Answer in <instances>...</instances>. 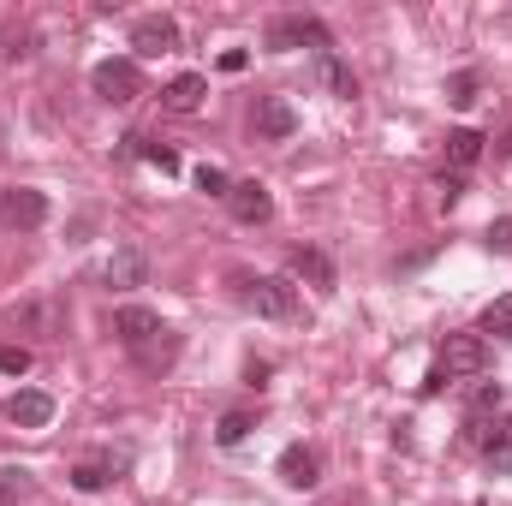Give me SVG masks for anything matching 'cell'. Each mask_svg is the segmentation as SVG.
<instances>
[{
  "mask_svg": "<svg viewBox=\"0 0 512 506\" xmlns=\"http://www.w3.org/2000/svg\"><path fill=\"white\" fill-rule=\"evenodd\" d=\"M203 96H209V78H203V72H179V78L161 90V108H167V114H197Z\"/></svg>",
  "mask_w": 512,
  "mask_h": 506,
  "instance_id": "14",
  "label": "cell"
},
{
  "mask_svg": "<svg viewBox=\"0 0 512 506\" xmlns=\"http://www.w3.org/2000/svg\"><path fill=\"white\" fill-rule=\"evenodd\" d=\"M251 429H256V411H227V417L215 423V441H221V447H239Z\"/></svg>",
  "mask_w": 512,
  "mask_h": 506,
  "instance_id": "21",
  "label": "cell"
},
{
  "mask_svg": "<svg viewBox=\"0 0 512 506\" xmlns=\"http://www.w3.org/2000/svg\"><path fill=\"white\" fill-rule=\"evenodd\" d=\"M6 417H12L18 429H48V423H54V399H48L42 387H18L12 405H6Z\"/></svg>",
  "mask_w": 512,
  "mask_h": 506,
  "instance_id": "13",
  "label": "cell"
},
{
  "mask_svg": "<svg viewBox=\"0 0 512 506\" xmlns=\"http://www.w3.org/2000/svg\"><path fill=\"white\" fill-rule=\"evenodd\" d=\"M501 399H507V393H501V381H477V387H471V399H465L471 423H477V417H501Z\"/></svg>",
  "mask_w": 512,
  "mask_h": 506,
  "instance_id": "18",
  "label": "cell"
},
{
  "mask_svg": "<svg viewBox=\"0 0 512 506\" xmlns=\"http://www.w3.org/2000/svg\"><path fill=\"white\" fill-rule=\"evenodd\" d=\"M286 268H292V280H310V286H316L322 298H328V292L340 286L334 262H328V256L316 251V245H298V251H286Z\"/></svg>",
  "mask_w": 512,
  "mask_h": 506,
  "instance_id": "11",
  "label": "cell"
},
{
  "mask_svg": "<svg viewBox=\"0 0 512 506\" xmlns=\"http://www.w3.org/2000/svg\"><path fill=\"white\" fill-rule=\"evenodd\" d=\"M274 471H280V483H286V489H316V483H322V453H316V447H304V441H292V447L274 459Z\"/></svg>",
  "mask_w": 512,
  "mask_h": 506,
  "instance_id": "9",
  "label": "cell"
},
{
  "mask_svg": "<svg viewBox=\"0 0 512 506\" xmlns=\"http://www.w3.org/2000/svg\"><path fill=\"white\" fill-rule=\"evenodd\" d=\"M0 149H6V126H0Z\"/></svg>",
  "mask_w": 512,
  "mask_h": 506,
  "instance_id": "31",
  "label": "cell"
},
{
  "mask_svg": "<svg viewBox=\"0 0 512 506\" xmlns=\"http://www.w3.org/2000/svg\"><path fill=\"white\" fill-rule=\"evenodd\" d=\"M435 370H441L447 381L483 376V370H489V340H483V334H447V346H441Z\"/></svg>",
  "mask_w": 512,
  "mask_h": 506,
  "instance_id": "3",
  "label": "cell"
},
{
  "mask_svg": "<svg viewBox=\"0 0 512 506\" xmlns=\"http://www.w3.org/2000/svg\"><path fill=\"white\" fill-rule=\"evenodd\" d=\"M245 60H251L245 48H227V54H221V72H245Z\"/></svg>",
  "mask_w": 512,
  "mask_h": 506,
  "instance_id": "29",
  "label": "cell"
},
{
  "mask_svg": "<svg viewBox=\"0 0 512 506\" xmlns=\"http://www.w3.org/2000/svg\"><path fill=\"white\" fill-rule=\"evenodd\" d=\"M227 215H233L239 227H262V221L274 215L268 185H262V179H233V191H227Z\"/></svg>",
  "mask_w": 512,
  "mask_h": 506,
  "instance_id": "8",
  "label": "cell"
},
{
  "mask_svg": "<svg viewBox=\"0 0 512 506\" xmlns=\"http://www.w3.org/2000/svg\"><path fill=\"white\" fill-rule=\"evenodd\" d=\"M30 370V352L24 346H0V376H24Z\"/></svg>",
  "mask_w": 512,
  "mask_h": 506,
  "instance_id": "27",
  "label": "cell"
},
{
  "mask_svg": "<svg viewBox=\"0 0 512 506\" xmlns=\"http://www.w3.org/2000/svg\"><path fill=\"white\" fill-rule=\"evenodd\" d=\"M316 48V54H328L334 48V30L322 24V18H310V12H292V18H274L268 24V48Z\"/></svg>",
  "mask_w": 512,
  "mask_h": 506,
  "instance_id": "4",
  "label": "cell"
},
{
  "mask_svg": "<svg viewBox=\"0 0 512 506\" xmlns=\"http://www.w3.org/2000/svg\"><path fill=\"white\" fill-rule=\"evenodd\" d=\"M447 102H453V108H471V102H477V72H459V78L447 84Z\"/></svg>",
  "mask_w": 512,
  "mask_h": 506,
  "instance_id": "25",
  "label": "cell"
},
{
  "mask_svg": "<svg viewBox=\"0 0 512 506\" xmlns=\"http://www.w3.org/2000/svg\"><path fill=\"white\" fill-rule=\"evenodd\" d=\"M48 221V197L36 185H6L0 191V233H36Z\"/></svg>",
  "mask_w": 512,
  "mask_h": 506,
  "instance_id": "2",
  "label": "cell"
},
{
  "mask_svg": "<svg viewBox=\"0 0 512 506\" xmlns=\"http://www.w3.org/2000/svg\"><path fill=\"white\" fill-rule=\"evenodd\" d=\"M483 245H489V251H501V256H512V215H501V221H489Z\"/></svg>",
  "mask_w": 512,
  "mask_h": 506,
  "instance_id": "26",
  "label": "cell"
},
{
  "mask_svg": "<svg viewBox=\"0 0 512 506\" xmlns=\"http://www.w3.org/2000/svg\"><path fill=\"white\" fill-rule=\"evenodd\" d=\"M114 292H137L143 280H149V262H143V251H114V262H108V274H102Z\"/></svg>",
  "mask_w": 512,
  "mask_h": 506,
  "instance_id": "17",
  "label": "cell"
},
{
  "mask_svg": "<svg viewBox=\"0 0 512 506\" xmlns=\"http://www.w3.org/2000/svg\"><path fill=\"white\" fill-rule=\"evenodd\" d=\"M292 131H298V108H292L286 96H256V137L286 143Z\"/></svg>",
  "mask_w": 512,
  "mask_h": 506,
  "instance_id": "12",
  "label": "cell"
},
{
  "mask_svg": "<svg viewBox=\"0 0 512 506\" xmlns=\"http://www.w3.org/2000/svg\"><path fill=\"white\" fill-rule=\"evenodd\" d=\"M316 84H322V90H334L340 102H352V96H358V72H352L334 48H328V54H316Z\"/></svg>",
  "mask_w": 512,
  "mask_h": 506,
  "instance_id": "16",
  "label": "cell"
},
{
  "mask_svg": "<svg viewBox=\"0 0 512 506\" xmlns=\"http://www.w3.org/2000/svg\"><path fill=\"white\" fill-rule=\"evenodd\" d=\"M114 471H120V465H108V459H84V465L72 471V483H78L84 495H102V489L114 483Z\"/></svg>",
  "mask_w": 512,
  "mask_h": 506,
  "instance_id": "19",
  "label": "cell"
},
{
  "mask_svg": "<svg viewBox=\"0 0 512 506\" xmlns=\"http://www.w3.org/2000/svg\"><path fill=\"white\" fill-rule=\"evenodd\" d=\"M483 340H512V298H495L489 310H483V328H477Z\"/></svg>",
  "mask_w": 512,
  "mask_h": 506,
  "instance_id": "20",
  "label": "cell"
},
{
  "mask_svg": "<svg viewBox=\"0 0 512 506\" xmlns=\"http://www.w3.org/2000/svg\"><path fill=\"white\" fill-rule=\"evenodd\" d=\"M18 501V471H6V483H0V506Z\"/></svg>",
  "mask_w": 512,
  "mask_h": 506,
  "instance_id": "30",
  "label": "cell"
},
{
  "mask_svg": "<svg viewBox=\"0 0 512 506\" xmlns=\"http://www.w3.org/2000/svg\"><path fill=\"white\" fill-rule=\"evenodd\" d=\"M131 48H137V60H161V54L179 48V24H173L167 12H143V18L131 24Z\"/></svg>",
  "mask_w": 512,
  "mask_h": 506,
  "instance_id": "7",
  "label": "cell"
},
{
  "mask_svg": "<svg viewBox=\"0 0 512 506\" xmlns=\"http://www.w3.org/2000/svg\"><path fill=\"white\" fill-rule=\"evenodd\" d=\"M197 191H209V197H221V203H227V191H233V179H227V173H221L215 161H203V167H197Z\"/></svg>",
  "mask_w": 512,
  "mask_h": 506,
  "instance_id": "23",
  "label": "cell"
},
{
  "mask_svg": "<svg viewBox=\"0 0 512 506\" xmlns=\"http://www.w3.org/2000/svg\"><path fill=\"white\" fill-rule=\"evenodd\" d=\"M173 352H179V340H149V346L137 352V364H143V370H161V364H173Z\"/></svg>",
  "mask_w": 512,
  "mask_h": 506,
  "instance_id": "24",
  "label": "cell"
},
{
  "mask_svg": "<svg viewBox=\"0 0 512 506\" xmlns=\"http://www.w3.org/2000/svg\"><path fill=\"white\" fill-rule=\"evenodd\" d=\"M126 149H131V155H143V161H155L161 173H179V155H173V149H161V143H149V137H126Z\"/></svg>",
  "mask_w": 512,
  "mask_h": 506,
  "instance_id": "22",
  "label": "cell"
},
{
  "mask_svg": "<svg viewBox=\"0 0 512 506\" xmlns=\"http://www.w3.org/2000/svg\"><path fill=\"white\" fill-rule=\"evenodd\" d=\"M239 286H245V304H251L262 322H298L304 316V304H298V286L286 280V274H239Z\"/></svg>",
  "mask_w": 512,
  "mask_h": 506,
  "instance_id": "1",
  "label": "cell"
},
{
  "mask_svg": "<svg viewBox=\"0 0 512 506\" xmlns=\"http://www.w3.org/2000/svg\"><path fill=\"white\" fill-rule=\"evenodd\" d=\"M483 143H489V137H483L477 126H459V131H447V173H459V179H465V173L477 167V155H483Z\"/></svg>",
  "mask_w": 512,
  "mask_h": 506,
  "instance_id": "15",
  "label": "cell"
},
{
  "mask_svg": "<svg viewBox=\"0 0 512 506\" xmlns=\"http://www.w3.org/2000/svg\"><path fill=\"white\" fill-rule=\"evenodd\" d=\"M90 90L102 96V102H114V108H126L143 96V72H137V60H102L96 72H90Z\"/></svg>",
  "mask_w": 512,
  "mask_h": 506,
  "instance_id": "5",
  "label": "cell"
},
{
  "mask_svg": "<svg viewBox=\"0 0 512 506\" xmlns=\"http://www.w3.org/2000/svg\"><path fill=\"white\" fill-rule=\"evenodd\" d=\"M471 441L483 447L489 477H512V417H477L471 423Z\"/></svg>",
  "mask_w": 512,
  "mask_h": 506,
  "instance_id": "6",
  "label": "cell"
},
{
  "mask_svg": "<svg viewBox=\"0 0 512 506\" xmlns=\"http://www.w3.org/2000/svg\"><path fill=\"white\" fill-rule=\"evenodd\" d=\"M114 334H120V346L143 352V346H149V340H161L167 328H161V316H155V310H143V304H120V310H114Z\"/></svg>",
  "mask_w": 512,
  "mask_h": 506,
  "instance_id": "10",
  "label": "cell"
},
{
  "mask_svg": "<svg viewBox=\"0 0 512 506\" xmlns=\"http://www.w3.org/2000/svg\"><path fill=\"white\" fill-rule=\"evenodd\" d=\"M459 197H465V179H459V173H441V203H447V209H453V203H459Z\"/></svg>",
  "mask_w": 512,
  "mask_h": 506,
  "instance_id": "28",
  "label": "cell"
}]
</instances>
